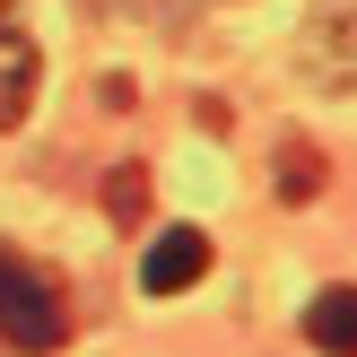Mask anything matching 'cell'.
<instances>
[{
	"label": "cell",
	"instance_id": "obj_1",
	"mask_svg": "<svg viewBox=\"0 0 357 357\" xmlns=\"http://www.w3.org/2000/svg\"><path fill=\"white\" fill-rule=\"evenodd\" d=\"M0 340L26 349V357H52L70 340V288L44 271V261L9 253V244H0Z\"/></svg>",
	"mask_w": 357,
	"mask_h": 357
},
{
	"label": "cell",
	"instance_id": "obj_2",
	"mask_svg": "<svg viewBox=\"0 0 357 357\" xmlns=\"http://www.w3.org/2000/svg\"><path fill=\"white\" fill-rule=\"evenodd\" d=\"M201 271H209V236H201V227H166V236L139 253V288H149V296H183Z\"/></svg>",
	"mask_w": 357,
	"mask_h": 357
},
{
	"label": "cell",
	"instance_id": "obj_3",
	"mask_svg": "<svg viewBox=\"0 0 357 357\" xmlns=\"http://www.w3.org/2000/svg\"><path fill=\"white\" fill-rule=\"evenodd\" d=\"M26 105H35V44L0 17V131H17Z\"/></svg>",
	"mask_w": 357,
	"mask_h": 357
},
{
	"label": "cell",
	"instance_id": "obj_4",
	"mask_svg": "<svg viewBox=\"0 0 357 357\" xmlns=\"http://www.w3.org/2000/svg\"><path fill=\"white\" fill-rule=\"evenodd\" d=\"M305 340L323 357H357V288H323L305 305Z\"/></svg>",
	"mask_w": 357,
	"mask_h": 357
},
{
	"label": "cell",
	"instance_id": "obj_5",
	"mask_svg": "<svg viewBox=\"0 0 357 357\" xmlns=\"http://www.w3.org/2000/svg\"><path fill=\"white\" fill-rule=\"evenodd\" d=\"M314 192H323V157L305 139H288L279 149V201H314Z\"/></svg>",
	"mask_w": 357,
	"mask_h": 357
},
{
	"label": "cell",
	"instance_id": "obj_6",
	"mask_svg": "<svg viewBox=\"0 0 357 357\" xmlns=\"http://www.w3.org/2000/svg\"><path fill=\"white\" fill-rule=\"evenodd\" d=\"M105 209H114L122 227H139V209H149V174H139V166H122L114 183H105Z\"/></svg>",
	"mask_w": 357,
	"mask_h": 357
},
{
	"label": "cell",
	"instance_id": "obj_7",
	"mask_svg": "<svg viewBox=\"0 0 357 357\" xmlns=\"http://www.w3.org/2000/svg\"><path fill=\"white\" fill-rule=\"evenodd\" d=\"M0 17H9V0H0Z\"/></svg>",
	"mask_w": 357,
	"mask_h": 357
}]
</instances>
